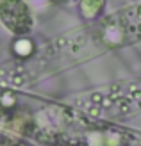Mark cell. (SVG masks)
Listing matches in <instances>:
<instances>
[{
  "instance_id": "obj_1",
  "label": "cell",
  "mask_w": 141,
  "mask_h": 146,
  "mask_svg": "<svg viewBox=\"0 0 141 146\" xmlns=\"http://www.w3.org/2000/svg\"><path fill=\"white\" fill-rule=\"evenodd\" d=\"M0 18L14 32H27L32 25L31 14L20 0H2L0 2Z\"/></svg>"
},
{
  "instance_id": "obj_2",
  "label": "cell",
  "mask_w": 141,
  "mask_h": 146,
  "mask_svg": "<svg viewBox=\"0 0 141 146\" xmlns=\"http://www.w3.org/2000/svg\"><path fill=\"white\" fill-rule=\"evenodd\" d=\"M109 29H116V32H123V36H139L141 38V7L123 14V20L118 18V25Z\"/></svg>"
},
{
  "instance_id": "obj_3",
  "label": "cell",
  "mask_w": 141,
  "mask_h": 146,
  "mask_svg": "<svg viewBox=\"0 0 141 146\" xmlns=\"http://www.w3.org/2000/svg\"><path fill=\"white\" fill-rule=\"evenodd\" d=\"M104 0H82V9H84V14L88 16H95L96 11L100 9Z\"/></svg>"
}]
</instances>
